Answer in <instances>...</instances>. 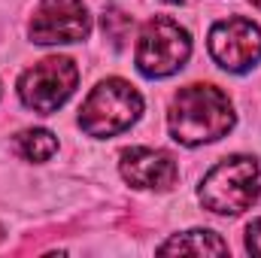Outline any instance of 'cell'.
Wrapping results in <instances>:
<instances>
[{"label": "cell", "instance_id": "cell-1", "mask_svg": "<svg viewBox=\"0 0 261 258\" xmlns=\"http://www.w3.org/2000/svg\"><path fill=\"white\" fill-rule=\"evenodd\" d=\"M167 128L182 146L213 143L234 128V107L222 88L195 82L176 91L167 113Z\"/></svg>", "mask_w": 261, "mask_h": 258}, {"label": "cell", "instance_id": "cell-2", "mask_svg": "<svg viewBox=\"0 0 261 258\" xmlns=\"http://www.w3.org/2000/svg\"><path fill=\"white\" fill-rule=\"evenodd\" d=\"M261 194L258 161L249 155H231L219 161L200 183V203L219 216H237L249 210Z\"/></svg>", "mask_w": 261, "mask_h": 258}, {"label": "cell", "instance_id": "cell-3", "mask_svg": "<svg viewBox=\"0 0 261 258\" xmlns=\"http://www.w3.org/2000/svg\"><path fill=\"white\" fill-rule=\"evenodd\" d=\"M143 113L140 91L125 79H103L79 110V128L88 137H116Z\"/></svg>", "mask_w": 261, "mask_h": 258}, {"label": "cell", "instance_id": "cell-4", "mask_svg": "<svg viewBox=\"0 0 261 258\" xmlns=\"http://www.w3.org/2000/svg\"><path fill=\"white\" fill-rule=\"evenodd\" d=\"M192 55V37L167 15H155L143 24L137 43V70L149 79L176 73Z\"/></svg>", "mask_w": 261, "mask_h": 258}, {"label": "cell", "instance_id": "cell-5", "mask_svg": "<svg viewBox=\"0 0 261 258\" xmlns=\"http://www.w3.org/2000/svg\"><path fill=\"white\" fill-rule=\"evenodd\" d=\"M79 82V70L70 58H43L40 64L21 73L18 79V97L28 110L40 113V116H52L58 107H64V100L76 91Z\"/></svg>", "mask_w": 261, "mask_h": 258}, {"label": "cell", "instance_id": "cell-6", "mask_svg": "<svg viewBox=\"0 0 261 258\" xmlns=\"http://www.w3.org/2000/svg\"><path fill=\"white\" fill-rule=\"evenodd\" d=\"M210 55L228 73H246L261 61V28L243 15L216 21L210 31Z\"/></svg>", "mask_w": 261, "mask_h": 258}, {"label": "cell", "instance_id": "cell-7", "mask_svg": "<svg viewBox=\"0 0 261 258\" xmlns=\"http://www.w3.org/2000/svg\"><path fill=\"white\" fill-rule=\"evenodd\" d=\"M91 31V18L82 0H43L31 18V40L40 46L79 43Z\"/></svg>", "mask_w": 261, "mask_h": 258}, {"label": "cell", "instance_id": "cell-8", "mask_svg": "<svg viewBox=\"0 0 261 258\" xmlns=\"http://www.w3.org/2000/svg\"><path fill=\"white\" fill-rule=\"evenodd\" d=\"M122 176L128 179L134 189H152V192H167L176 186L179 179V167L176 161L161 152V149H146V146H134L122 152V164H119Z\"/></svg>", "mask_w": 261, "mask_h": 258}, {"label": "cell", "instance_id": "cell-9", "mask_svg": "<svg viewBox=\"0 0 261 258\" xmlns=\"http://www.w3.org/2000/svg\"><path fill=\"white\" fill-rule=\"evenodd\" d=\"M158 252H164V255H225L228 243L219 234L197 228V231L176 234L173 240H167L164 246H158Z\"/></svg>", "mask_w": 261, "mask_h": 258}, {"label": "cell", "instance_id": "cell-10", "mask_svg": "<svg viewBox=\"0 0 261 258\" xmlns=\"http://www.w3.org/2000/svg\"><path fill=\"white\" fill-rule=\"evenodd\" d=\"M15 146H18V152H21L28 161H49V158L58 152L55 134H49V131H43V128L21 131V134L15 137Z\"/></svg>", "mask_w": 261, "mask_h": 258}, {"label": "cell", "instance_id": "cell-11", "mask_svg": "<svg viewBox=\"0 0 261 258\" xmlns=\"http://www.w3.org/2000/svg\"><path fill=\"white\" fill-rule=\"evenodd\" d=\"M130 28H134V21H130L128 12H122V9H116V6H107V9H103V34H107V40H110L116 49L125 46Z\"/></svg>", "mask_w": 261, "mask_h": 258}, {"label": "cell", "instance_id": "cell-12", "mask_svg": "<svg viewBox=\"0 0 261 258\" xmlns=\"http://www.w3.org/2000/svg\"><path fill=\"white\" fill-rule=\"evenodd\" d=\"M246 249L252 255H261V219H252L246 228Z\"/></svg>", "mask_w": 261, "mask_h": 258}, {"label": "cell", "instance_id": "cell-13", "mask_svg": "<svg viewBox=\"0 0 261 258\" xmlns=\"http://www.w3.org/2000/svg\"><path fill=\"white\" fill-rule=\"evenodd\" d=\"M249 3H252V6H258V9H261V0H249Z\"/></svg>", "mask_w": 261, "mask_h": 258}, {"label": "cell", "instance_id": "cell-14", "mask_svg": "<svg viewBox=\"0 0 261 258\" xmlns=\"http://www.w3.org/2000/svg\"><path fill=\"white\" fill-rule=\"evenodd\" d=\"M167 3H189V0H167Z\"/></svg>", "mask_w": 261, "mask_h": 258}, {"label": "cell", "instance_id": "cell-15", "mask_svg": "<svg viewBox=\"0 0 261 258\" xmlns=\"http://www.w3.org/2000/svg\"><path fill=\"white\" fill-rule=\"evenodd\" d=\"M0 240H3V228H0Z\"/></svg>", "mask_w": 261, "mask_h": 258}]
</instances>
